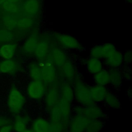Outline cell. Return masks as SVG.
I'll return each mask as SVG.
<instances>
[{
  "mask_svg": "<svg viewBox=\"0 0 132 132\" xmlns=\"http://www.w3.org/2000/svg\"><path fill=\"white\" fill-rule=\"evenodd\" d=\"M74 89V101L76 104L87 106L92 104L90 94V86L85 82L81 76L77 75L72 82Z\"/></svg>",
  "mask_w": 132,
  "mask_h": 132,
  "instance_id": "obj_1",
  "label": "cell"
},
{
  "mask_svg": "<svg viewBox=\"0 0 132 132\" xmlns=\"http://www.w3.org/2000/svg\"><path fill=\"white\" fill-rule=\"evenodd\" d=\"M26 103V98L23 92L16 86L10 89L7 100V105L10 113L14 116L20 114Z\"/></svg>",
  "mask_w": 132,
  "mask_h": 132,
  "instance_id": "obj_2",
  "label": "cell"
},
{
  "mask_svg": "<svg viewBox=\"0 0 132 132\" xmlns=\"http://www.w3.org/2000/svg\"><path fill=\"white\" fill-rule=\"evenodd\" d=\"M41 69V80L46 85L49 86L58 82L57 68L48 57L45 60L39 61Z\"/></svg>",
  "mask_w": 132,
  "mask_h": 132,
  "instance_id": "obj_3",
  "label": "cell"
},
{
  "mask_svg": "<svg viewBox=\"0 0 132 132\" xmlns=\"http://www.w3.org/2000/svg\"><path fill=\"white\" fill-rule=\"evenodd\" d=\"M47 86L41 80H31L26 87V94L32 101H43Z\"/></svg>",
  "mask_w": 132,
  "mask_h": 132,
  "instance_id": "obj_4",
  "label": "cell"
},
{
  "mask_svg": "<svg viewBox=\"0 0 132 132\" xmlns=\"http://www.w3.org/2000/svg\"><path fill=\"white\" fill-rule=\"evenodd\" d=\"M53 36L59 44L63 48L69 50L82 51L84 47L74 37L65 34L54 31Z\"/></svg>",
  "mask_w": 132,
  "mask_h": 132,
  "instance_id": "obj_5",
  "label": "cell"
},
{
  "mask_svg": "<svg viewBox=\"0 0 132 132\" xmlns=\"http://www.w3.org/2000/svg\"><path fill=\"white\" fill-rule=\"evenodd\" d=\"M60 98V96L58 82L47 86L45 94L43 99L45 109L47 112L57 105Z\"/></svg>",
  "mask_w": 132,
  "mask_h": 132,
  "instance_id": "obj_6",
  "label": "cell"
},
{
  "mask_svg": "<svg viewBox=\"0 0 132 132\" xmlns=\"http://www.w3.org/2000/svg\"><path fill=\"white\" fill-rule=\"evenodd\" d=\"M116 50L115 45L111 43L95 45L90 50V57L105 60L112 55Z\"/></svg>",
  "mask_w": 132,
  "mask_h": 132,
  "instance_id": "obj_7",
  "label": "cell"
},
{
  "mask_svg": "<svg viewBox=\"0 0 132 132\" xmlns=\"http://www.w3.org/2000/svg\"><path fill=\"white\" fill-rule=\"evenodd\" d=\"M83 116L90 120L101 119L105 121L108 119L107 114L103 107L100 104L95 103L84 107Z\"/></svg>",
  "mask_w": 132,
  "mask_h": 132,
  "instance_id": "obj_8",
  "label": "cell"
},
{
  "mask_svg": "<svg viewBox=\"0 0 132 132\" xmlns=\"http://www.w3.org/2000/svg\"><path fill=\"white\" fill-rule=\"evenodd\" d=\"M59 75L60 79L72 83L78 74L74 63L70 59H68L59 68Z\"/></svg>",
  "mask_w": 132,
  "mask_h": 132,
  "instance_id": "obj_9",
  "label": "cell"
},
{
  "mask_svg": "<svg viewBox=\"0 0 132 132\" xmlns=\"http://www.w3.org/2000/svg\"><path fill=\"white\" fill-rule=\"evenodd\" d=\"M90 119L84 116L73 114L70 120L67 132H85Z\"/></svg>",
  "mask_w": 132,
  "mask_h": 132,
  "instance_id": "obj_10",
  "label": "cell"
},
{
  "mask_svg": "<svg viewBox=\"0 0 132 132\" xmlns=\"http://www.w3.org/2000/svg\"><path fill=\"white\" fill-rule=\"evenodd\" d=\"M32 119L31 116L27 113L15 116L12 124L13 130L15 132H22L28 128Z\"/></svg>",
  "mask_w": 132,
  "mask_h": 132,
  "instance_id": "obj_11",
  "label": "cell"
},
{
  "mask_svg": "<svg viewBox=\"0 0 132 132\" xmlns=\"http://www.w3.org/2000/svg\"><path fill=\"white\" fill-rule=\"evenodd\" d=\"M50 51L48 41L46 39L39 40L33 55L38 61H42L48 58Z\"/></svg>",
  "mask_w": 132,
  "mask_h": 132,
  "instance_id": "obj_12",
  "label": "cell"
},
{
  "mask_svg": "<svg viewBox=\"0 0 132 132\" xmlns=\"http://www.w3.org/2000/svg\"><path fill=\"white\" fill-rule=\"evenodd\" d=\"M48 57L58 69L60 68L68 59L65 52L62 49L57 47L50 49Z\"/></svg>",
  "mask_w": 132,
  "mask_h": 132,
  "instance_id": "obj_13",
  "label": "cell"
},
{
  "mask_svg": "<svg viewBox=\"0 0 132 132\" xmlns=\"http://www.w3.org/2000/svg\"><path fill=\"white\" fill-rule=\"evenodd\" d=\"M58 85L60 98L72 103L74 99L72 83L60 79L58 81Z\"/></svg>",
  "mask_w": 132,
  "mask_h": 132,
  "instance_id": "obj_14",
  "label": "cell"
},
{
  "mask_svg": "<svg viewBox=\"0 0 132 132\" xmlns=\"http://www.w3.org/2000/svg\"><path fill=\"white\" fill-rule=\"evenodd\" d=\"M30 125V128L34 132H49L51 129L48 119L42 116H38L32 119Z\"/></svg>",
  "mask_w": 132,
  "mask_h": 132,
  "instance_id": "obj_15",
  "label": "cell"
},
{
  "mask_svg": "<svg viewBox=\"0 0 132 132\" xmlns=\"http://www.w3.org/2000/svg\"><path fill=\"white\" fill-rule=\"evenodd\" d=\"M108 91L107 87L93 84L90 86V94L93 103L100 104L103 103Z\"/></svg>",
  "mask_w": 132,
  "mask_h": 132,
  "instance_id": "obj_16",
  "label": "cell"
},
{
  "mask_svg": "<svg viewBox=\"0 0 132 132\" xmlns=\"http://www.w3.org/2000/svg\"><path fill=\"white\" fill-rule=\"evenodd\" d=\"M85 67L87 72L89 74L93 75L103 70L105 65L102 60L90 57L85 61Z\"/></svg>",
  "mask_w": 132,
  "mask_h": 132,
  "instance_id": "obj_17",
  "label": "cell"
},
{
  "mask_svg": "<svg viewBox=\"0 0 132 132\" xmlns=\"http://www.w3.org/2000/svg\"><path fill=\"white\" fill-rule=\"evenodd\" d=\"M104 60V65L108 69H119L123 65V53L117 50L112 55Z\"/></svg>",
  "mask_w": 132,
  "mask_h": 132,
  "instance_id": "obj_18",
  "label": "cell"
},
{
  "mask_svg": "<svg viewBox=\"0 0 132 132\" xmlns=\"http://www.w3.org/2000/svg\"><path fill=\"white\" fill-rule=\"evenodd\" d=\"M110 77V85L115 90H119L122 86L123 79L119 69H108Z\"/></svg>",
  "mask_w": 132,
  "mask_h": 132,
  "instance_id": "obj_19",
  "label": "cell"
},
{
  "mask_svg": "<svg viewBox=\"0 0 132 132\" xmlns=\"http://www.w3.org/2000/svg\"><path fill=\"white\" fill-rule=\"evenodd\" d=\"M20 65L14 60L5 59L0 62V72L7 74H14L20 70Z\"/></svg>",
  "mask_w": 132,
  "mask_h": 132,
  "instance_id": "obj_20",
  "label": "cell"
},
{
  "mask_svg": "<svg viewBox=\"0 0 132 132\" xmlns=\"http://www.w3.org/2000/svg\"><path fill=\"white\" fill-rule=\"evenodd\" d=\"M103 103L107 108L111 109H119L121 108V102L119 97L113 92L108 90Z\"/></svg>",
  "mask_w": 132,
  "mask_h": 132,
  "instance_id": "obj_21",
  "label": "cell"
},
{
  "mask_svg": "<svg viewBox=\"0 0 132 132\" xmlns=\"http://www.w3.org/2000/svg\"><path fill=\"white\" fill-rule=\"evenodd\" d=\"M38 41L39 37L37 34L31 35L26 39L22 45L23 52L28 55L34 54Z\"/></svg>",
  "mask_w": 132,
  "mask_h": 132,
  "instance_id": "obj_22",
  "label": "cell"
},
{
  "mask_svg": "<svg viewBox=\"0 0 132 132\" xmlns=\"http://www.w3.org/2000/svg\"><path fill=\"white\" fill-rule=\"evenodd\" d=\"M92 76L94 84L105 87L110 85V77L108 70L104 68Z\"/></svg>",
  "mask_w": 132,
  "mask_h": 132,
  "instance_id": "obj_23",
  "label": "cell"
},
{
  "mask_svg": "<svg viewBox=\"0 0 132 132\" xmlns=\"http://www.w3.org/2000/svg\"><path fill=\"white\" fill-rule=\"evenodd\" d=\"M27 71L31 80H41V69L37 60L31 61L28 63Z\"/></svg>",
  "mask_w": 132,
  "mask_h": 132,
  "instance_id": "obj_24",
  "label": "cell"
},
{
  "mask_svg": "<svg viewBox=\"0 0 132 132\" xmlns=\"http://www.w3.org/2000/svg\"><path fill=\"white\" fill-rule=\"evenodd\" d=\"M40 7L41 5L39 0H28L24 5L23 10L26 14L35 15L39 13Z\"/></svg>",
  "mask_w": 132,
  "mask_h": 132,
  "instance_id": "obj_25",
  "label": "cell"
},
{
  "mask_svg": "<svg viewBox=\"0 0 132 132\" xmlns=\"http://www.w3.org/2000/svg\"><path fill=\"white\" fill-rule=\"evenodd\" d=\"M17 45L15 43H6L0 47V56L4 59H11L14 56Z\"/></svg>",
  "mask_w": 132,
  "mask_h": 132,
  "instance_id": "obj_26",
  "label": "cell"
},
{
  "mask_svg": "<svg viewBox=\"0 0 132 132\" xmlns=\"http://www.w3.org/2000/svg\"><path fill=\"white\" fill-rule=\"evenodd\" d=\"M105 121L101 119L91 120L85 129V132H101L104 127Z\"/></svg>",
  "mask_w": 132,
  "mask_h": 132,
  "instance_id": "obj_27",
  "label": "cell"
},
{
  "mask_svg": "<svg viewBox=\"0 0 132 132\" xmlns=\"http://www.w3.org/2000/svg\"><path fill=\"white\" fill-rule=\"evenodd\" d=\"M33 24V20L30 18H23L17 21L16 26L21 29H26L30 27Z\"/></svg>",
  "mask_w": 132,
  "mask_h": 132,
  "instance_id": "obj_28",
  "label": "cell"
},
{
  "mask_svg": "<svg viewBox=\"0 0 132 132\" xmlns=\"http://www.w3.org/2000/svg\"><path fill=\"white\" fill-rule=\"evenodd\" d=\"M119 70L121 72L123 80L129 81L131 79V72L130 68L128 65L123 64Z\"/></svg>",
  "mask_w": 132,
  "mask_h": 132,
  "instance_id": "obj_29",
  "label": "cell"
},
{
  "mask_svg": "<svg viewBox=\"0 0 132 132\" xmlns=\"http://www.w3.org/2000/svg\"><path fill=\"white\" fill-rule=\"evenodd\" d=\"M4 22L7 28L11 29L16 26L17 21L12 16L10 15H6L4 18Z\"/></svg>",
  "mask_w": 132,
  "mask_h": 132,
  "instance_id": "obj_30",
  "label": "cell"
},
{
  "mask_svg": "<svg viewBox=\"0 0 132 132\" xmlns=\"http://www.w3.org/2000/svg\"><path fill=\"white\" fill-rule=\"evenodd\" d=\"M3 6L4 8L8 11L11 12H15L17 11L18 9V7L15 3L11 2H5L3 4Z\"/></svg>",
  "mask_w": 132,
  "mask_h": 132,
  "instance_id": "obj_31",
  "label": "cell"
},
{
  "mask_svg": "<svg viewBox=\"0 0 132 132\" xmlns=\"http://www.w3.org/2000/svg\"><path fill=\"white\" fill-rule=\"evenodd\" d=\"M123 64L129 65L132 61V53L131 50H127L123 53Z\"/></svg>",
  "mask_w": 132,
  "mask_h": 132,
  "instance_id": "obj_32",
  "label": "cell"
},
{
  "mask_svg": "<svg viewBox=\"0 0 132 132\" xmlns=\"http://www.w3.org/2000/svg\"><path fill=\"white\" fill-rule=\"evenodd\" d=\"M12 38V35L11 32L8 30H0V42H6L11 40Z\"/></svg>",
  "mask_w": 132,
  "mask_h": 132,
  "instance_id": "obj_33",
  "label": "cell"
},
{
  "mask_svg": "<svg viewBox=\"0 0 132 132\" xmlns=\"http://www.w3.org/2000/svg\"><path fill=\"white\" fill-rule=\"evenodd\" d=\"M13 130L12 124L9 123L0 127V132H11Z\"/></svg>",
  "mask_w": 132,
  "mask_h": 132,
  "instance_id": "obj_34",
  "label": "cell"
},
{
  "mask_svg": "<svg viewBox=\"0 0 132 132\" xmlns=\"http://www.w3.org/2000/svg\"><path fill=\"white\" fill-rule=\"evenodd\" d=\"M10 123V121L8 119L6 118H4L0 117V127L4 124Z\"/></svg>",
  "mask_w": 132,
  "mask_h": 132,
  "instance_id": "obj_35",
  "label": "cell"
},
{
  "mask_svg": "<svg viewBox=\"0 0 132 132\" xmlns=\"http://www.w3.org/2000/svg\"><path fill=\"white\" fill-rule=\"evenodd\" d=\"M22 132H34V131L30 128H27V129H26L25 130L23 131Z\"/></svg>",
  "mask_w": 132,
  "mask_h": 132,
  "instance_id": "obj_36",
  "label": "cell"
},
{
  "mask_svg": "<svg viewBox=\"0 0 132 132\" xmlns=\"http://www.w3.org/2000/svg\"><path fill=\"white\" fill-rule=\"evenodd\" d=\"M49 132H60V131H58V130H57L55 129H53V128H51V129Z\"/></svg>",
  "mask_w": 132,
  "mask_h": 132,
  "instance_id": "obj_37",
  "label": "cell"
},
{
  "mask_svg": "<svg viewBox=\"0 0 132 132\" xmlns=\"http://www.w3.org/2000/svg\"><path fill=\"white\" fill-rule=\"evenodd\" d=\"M125 2L127 3H129V4H131V2H132V0H125Z\"/></svg>",
  "mask_w": 132,
  "mask_h": 132,
  "instance_id": "obj_38",
  "label": "cell"
},
{
  "mask_svg": "<svg viewBox=\"0 0 132 132\" xmlns=\"http://www.w3.org/2000/svg\"><path fill=\"white\" fill-rule=\"evenodd\" d=\"M5 2V0H0V5L3 4Z\"/></svg>",
  "mask_w": 132,
  "mask_h": 132,
  "instance_id": "obj_39",
  "label": "cell"
}]
</instances>
